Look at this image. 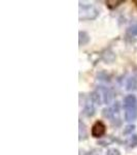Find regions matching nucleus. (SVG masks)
Returning <instances> with one entry per match:
<instances>
[{
    "label": "nucleus",
    "mask_w": 137,
    "mask_h": 155,
    "mask_svg": "<svg viewBox=\"0 0 137 155\" xmlns=\"http://www.w3.org/2000/svg\"><path fill=\"white\" fill-rule=\"evenodd\" d=\"M106 126L102 121H97L92 126V136L94 137H101L105 134Z\"/></svg>",
    "instance_id": "f03ea898"
},
{
    "label": "nucleus",
    "mask_w": 137,
    "mask_h": 155,
    "mask_svg": "<svg viewBox=\"0 0 137 155\" xmlns=\"http://www.w3.org/2000/svg\"><path fill=\"white\" fill-rule=\"evenodd\" d=\"M104 116L107 117L111 120V121H116V120H119L116 118V115H119V106L118 104H114L113 107H109V109H105L104 110Z\"/></svg>",
    "instance_id": "7ed1b4c3"
},
{
    "label": "nucleus",
    "mask_w": 137,
    "mask_h": 155,
    "mask_svg": "<svg viewBox=\"0 0 137 155\" xmlns=\"http://www.w3.org/2000/svg\"><path fill=\"white\" fill-rule=\"evenodd\" d=\"M128 33L130 35H137V23H134L132 24L128 29Z\"/></svg>",
    "instance_id": "423d86ee"
},
{
    "label": "nucleus",
    "mask_w": 137,
    "mask_h": 155,
    "mask_svg": "<svg viewBox=\"0 0 137 155\" xmlns=\"http://www.w3.org/2000/svg\"><path fill=\"white\" fill-rule=\"evenodd\" d=\"M125 119L128 122H134L137 119V98L135 95H127L123 104Z\"/></svg>",
    "instance_id": "f257e3e1"
},
{
    "label": "nucleus",
    "mask_w": 137,
    "mask_h": 155,
    "mask_svg": "<svg viewBox=\"0 0 137 155\" xmlns=\"http://www.w3.org/2000/svg\"><path fill=\"white\" fill-rule=\"evenodd\" d=\"M95 113V107L92 104V101L90 98V101H87V104H86V107H84V114L88 115V116H92Z\"/></svg>",
    "instance_id": "39448f33"
},
{
    "label": "nucleus",
    "mask_w": 137,
    "mask_h": 155,
    "mask_svg": "<svg viewBox=\"0 0 137 155\" xmlns=\"http://www.w3.org/2000/svg\"><path fill=\"white\" fill-rule=\"evenodd\" d=\"M107 155H119V152L116 149H110L107 152Z\"/></svg>",
    "instance_id": "0eeeda50"
},
{
    "label": "nucleus",
    "mask_w": 137,
    "mask_h": 155,
    "mask_svg": "<svg viewBox=\"0 0 137 155\" xmlns=\"http://www.w3.org/2000/svg\"><path fill=\"white\" fill-rule=\"evenodd\" d=\"M100 93L103 94L102 97H103V101H105L106 104H108V102L111 101V98H113V95H111V93L109 92V90L107 88L101 87V88H100Z\"/></svg>",
    "instance_id": "20e7f679"
}]
</instances>
